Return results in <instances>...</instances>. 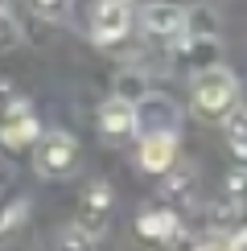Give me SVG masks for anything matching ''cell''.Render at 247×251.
<instances>
[{"mask_svg": "<svg viewBox=\"0 0 247 251\" xmlns=\"http://www.w3.org/2000/svg\"><path fill=\"white\" fill-rule=\"evenodd\" d=\"M132 17H136V8L124 4V0H99L91 8V37H95V46H103V50L120 46L132 33Z\"/></svg>", "mask_w": 247, "mask_h": 251, "instance_id": "277c9868", "label": "cell"}, {"mask_svg": "<svg viewBox=\"0 0 247 251\" xmlns=\"http://www.w3.org/2000/svg\"><path fill=\"white\" fill-rule=\"evenodd\" d=\"M136 235L148 239V243H161V247H173L181 239V218L177 210H165V206H148V210L136 214Z\"/></svg>", "mask_w": 247, "mask_h": 251, "instance_id": "9c48e42d", "label": "cell"}, {"mask_svg": "<svg viewBox=\"0 0 247 251\" xmlns=\"http://www.w3.org/2000/svg\"><path fill=\"white\" fill-rule=\"evenodd\" d=\"M111 206H116L111 185L107 181H91L87 190L78 194V218H74V226H82L91 239H99L103 226H107V218H111Z\"/></svg>", "mask_w": 247, "mask_h": 251, "instance_id": "8992f818", "label": "cell"}, {"mask_svg": "<svg viewBox=\"0 0 247 251\" xmlns=\"http://www.w3.org/2000/svg\"><path fill=\"white\" fill-rule=\"evenodd\" d=\"M194 251H214V247H210V243H202V247H194Z\"/></svg>", "mask_w": 247, "mask_h": 251, "instance_id": "e0dca14e", "label": "cell"}, {"mask_svg": "<svg viewBox=\"0 0 247 251\" xmlns=\"http://www.w3.org/2000/svg\"><path fill=\"white\" fill-rule=\"evenodd\" d=\"M95 124H99V132L107 136V140H128V136H136V99H128V95L103 99L99 111H95Z\"/></svg>", "mask_w": 247, "mask_h": 251, "instance_id": "52a82bcc", "label": "cell"}, {"mask_svg": "<svg viewBox=\"0 0 247 251\" xmlns=\"http://www.w3.org/2000/svg\"><path fill=\"white\" fill-rule=\"evenodd\" d=\"M58 251H95V239H91L82 226H62V235H58Z\"/></svg>", "mask_w": 247, "mask_h": 251, "instance_id": "5bb4252c", "label": "cell"}, {"mask_svg": "<svg viewBox=\"0 0 247 251\" xmlns=\"http://www.w3.org/2000/svg\"><path fill=\"white\" fill-rule=\"evenodd\" d=\"M33 13H37V17H46V21H54V17H62V13H66V4H49V0H37V4H33Z\"/></svg>", "mask_w": 247, "mask_h": 251, "instance_id": "2e32d148", "label": "cell"}, {"mask_svg": "<svg viewBox=\"0 0 247 251\" xmlns=\"http://www.w3.org/2000/svg\"><path fill=\"white\" fill-rule=\"evenodd\" d=\"M25 214H29V202H8V206H0V235H4L8 226H17Z\"/></svg>", "mask_w": 247, "mask_h": 251, "instance_id": "9a60e30c", "label": "cell"}, {"mask_svg": "<svg viewBox=\"0 0 247 251\" xmlns=\"http://www.w3.org/2000/svg\"><path fill=\"white\" fill-rule=\"evenodd\" d=\"M190 103L202 120H226L235 107H239V78L231 75L226 66H202L194 75V87H190Z\"/></svg>", "mask_w": 247, "mask_h": 251, "instance_id": "6da1fadb", "label": "cell"}, {"mask_svg": "<svg viewBox=\"0 0 247 251\" xmlns=\"http://www.w3.org/2000/svg\"><path fill=\"white\" fill-rule=\"evenodd\" d=\"M194 190H198V185H194V173L173 169V173L161 181V206H165V210H173V206H190Z\"/></svg>", "mask_w": 247, "mask_h": 251, "instance_id": "8fae6325", "label": "cell"}, {"mask_svg": "<svg viewBox=\"0 0 247 251\" xmlns=\"http://www.w3.org/2000/svg\"><path fill=\"white\" fill-rule=\"evenodd\" d=\"M37 140H41V128H37V116L29 107V99H8L4 111H0V144L17 152Z\"/></svg>", "mask_w": 247, "mask_h": 251, "instance_id": "5b68a950", "label": "cell"}, {"mask_svg": "<svg viewBox=\"0 0 247 251\" xmlns=\"http://www.w3.org/2000/svg\"><path fill=\"white\" fill-rule=\"evenodd\" d=\"M136 165L152 177H169L177 165V136H152L136 144Z\"/></svg>", "mask_w": 247, "mask_h": 251, "instance_id": "30bf717a", "label": "cell"}, {"mask_svg": "<svg viewBox=\"0 0 247 251\" xmlns=\"http://www.w3.org/2000/svg\"><path fill=\"white\" fill-rule=\"evenodd\" d=\"M185 8L177 4H144L140 8V25H144V33L148 37H157V41H177L185 37Z\"/></svg>", "mask_w": 247, "mask_h": 251, "instance_id": "ba28073f", "label": "cell"}, {"mask_svg": "<svg viewBox=\"0 0 247 251\" xmlns=\"http://www.w3.org/2000/svg\"><path fill=\"white\" fill-rule=\"evenodd\" d=\"M222 136H226V149L239 156V161H247V107H235L222 120Z\"/></svg>", "mask_w": 247, "mask_h": 251, "instance_id": "7c38bea8", "label": "cell"}, {"mask_svg": "<svg viewBox=\"0 0 247 251\" xmlns=\"http://www.w3.org/2000/svg\"><path fill=\"white\" fill-rule=\"evenodd\" d=\"M177 132H181V107L165 91H144L136 99V140L177 136Z\"/></svg>", "mask_w": 247, "mask_h": 251, "instance_id": "3957f363", "label": "cell"}, {"mask_svg": "<svg viewBox=\"0 0 247 251\" xmlns=\"http://www.w3.org/2000/svg\"><path fill=\"white\" fill-rule=\"evenodd\" d=\"M21 37H25L21 21L8 13V8H0V54H13V50L21 46Z\"/></svg>", "mask_w": 247, "mask_h": 251, "instance_id": "4fadbf2b", "label": "cell"}, {"mask_svg": "<svg viewBox=\"0 0 247 251\" xmlns=\"http://www.w3.org/2000/svg\"><path fill=\"white\" fill-rule=\"evenodd\" d=\"M33 169L41 181H62L78 169V140L62 128L41 132V140L33 144Z\"/></svg>", "mask_w": 247, "mask_h": 251, "instance_id": "7a4b0ae2", "label": "cell"}]
</instances>
